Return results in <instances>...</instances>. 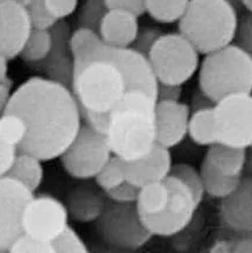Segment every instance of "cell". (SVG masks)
<instances>
[{
	"instance_id": "6da1fadb",
	"label": "cell",
	"mask_w": 252,
	"mask_h": 253,
	"mask_svg": "<svg viewBox=\"0 0 252 253\" xmlns=\"http://www.w3.org/2000/svg\"><path fill=\"white\" fill-rule=\"evenodd\" d=\"M6 112L24 118L27 135L18 152L42 161L60 158L82 126V113L70 87L35 76L12 92Z\"/></svg>"
},
{
	"instance_id": "7a4b0ae2",
	"label": "cell",
	"mask_w": 252,
	"mask_h": 253,
	"mask_svg": "<svg viewBox=\"0 0 252 253\" xmlns=\"http://www.w3.org/2000/svg\"><path fill=\"white\" fill-rule=\"evenodd\" d=\"M72 91L83 115L109 116L125 93L130 91L121 64L111 47L102 40L91 49L74 58Z\"/></svg>"
},
{
	"instance_id": "3957f363",
	"label": "cell",
	"mask_w": 252,
	"mask_h": 253,
	"mask_svg": "<svg viewBox=\"0 0 252 253\" xmlns=\"http://www.w3.org/2000/svg\"><path fill=\"white\" fill-rule=\"evenodd\" d=\"M157 99L130 90L109 113L105 137L114 155L123 161L140 159L157 145Z\"/></svg>"
},
{
	"instance_id": "277c9868",
	"label": "cell",
	"mask_w": 252,
	"mask_h": 253,
	"mask_svg": "<svg viewBox=\"0 0 252 253\" xmlns=\"http://www.w3.org/2000/svg\"><path fill=\"white\" fill-rule=\"evenodd\" d=\"M238 26L237 8L228 0H190L179 21V33L207 55L232 43Z\"/></svg>"
},
{
	"instance_id": "5b68a950",
	"label": "cell",
	"mask_w": 252,
	"mask_h": 253,
	"mask_svg": "<svg viewBox=\"0 0 252 253\" xmlns=\"http://www.w3.org/2000/svg\"><path fill=\"white\" fill-rule=\"evenodd\" d=\"M199 89L214 103L234 93H252V57L240 44L230 43L205 55Z\"/></svg>"
},
{
	"instance_id": "8992f818",
	"label": "cell",
	"mask_w": 252,
	"mask_h": 253,
	"mask_svg": "<svg viewBox=\"0 0 252 253\" xmlns=\"http://www.w3.org/2000/svg\"><path fill=\"white\" fill-rule=\"evenodd\" d=\"M147 57L160 83L182 85L200 68L198 49L179 32L161 35Z\"/></svg>"
},
{
	"instance_id": "52a82bcc",
	"label": "cell",
	"mask_w": 252,
	"mask_h": 253,
	"mask_svg": "<svg viewBox=\"0 0 252 253\" xmlns=\"http://www.w3.org/2000/svg\"><path fill=\"white\" fill-rule=\"evenodd\" d=\"M96 226L103 241L119 250H139L153 237L145 226L135 203L109 200L104 211L96 220Z\"/></svg>"
},
{
	"instance_id": "ba28073f",
	"label": "cell",
	"mask_w": 252,
	"mask_h": 253,
	"mask_svg": "<svg viewBox=\"0 0 252 253\" xmlns=\"http://www.w3.org/2000/svg\"><path fill=\"white\" fill-rule=\"evenodd\" d=\"M112 155L105 134L84 124L60 160L70 176L77 180H89L95 178Z\"/></svg>"
},
{
	"instance_id": "9c48e42d",
	"label": "cell",
	"mask_w": 252,
	"mask_h": 253,
	"mask_svg": "<svg viewBox=\"0 0 252 253\" xmlns=\"http://www.w3.org/2000/svg\"><path fill=\"white\" fill-rule=\"evenodd\" d=\"M165 182L167 183L170 196L164 211L157 215L140 216L152 236L168 238L179 235L188 228L200 204L196 202L189 188L177 177L168 175Z\"/></svg>"
},
{
	"instance_id": "30bf717a",
	"label": "cell",
	"mask_w": 252,
	"mask_h": 253,
	"mask_svg": "<svg viewBox=\"0 0 252 253\" xmlns=\"http://www.w3.org/2000/svg\"><path fill=\"white\" fill-rule=\"evenodd\" d=\"M217 142L240 148L252 146V93H234L214 106Z\"/></svg>"
},
{
	"instance_id": "8fae6325",
	"label": "cell",
	"mask_w": 252,
	"mask_h": 253,
	"mask_svg": "<svg viewBox=\"0 0 252 253\" xmlns=\"http://www.w3.org/2000/svg\"><path fill=\"white\" fill-rule=\"evenodd\" d=\"M68 219L66 204L49 195H33L24 210L22 228L27 235L51 243L67 228Z\"/></svg>"
},
{
	"instance_id": "7c38bea8",
	"label": "cell",
	"mask_w": 252,
	"mask_h": 253,
	"mask_svg": "<svg viewBox=\"0 0 252 253\" xmlns=\"http://www.w3.org/2000/svg\"><path fill=\"white\" fill-rule=\"evenodd\" d=\"M34 193L11 176L0 177V252H8L24 233V210Z\"/></svg>"
},
{
	"instance_id": "4fadbf2b",
	"label": "cell",
	"mask_w": 252,
	"mask_h": 253,
	"mask_svg": "<svg viewBox=\"0 0 252 253\" xmlns=\"http://www.w3.org/2000/svg\"><path fill=\"white\" fill-rule=\"evenodd\" d=\"M32 29L27 8L15 0H0V55L8 60L20 56Z\"/></svg>"
},
{
	"instance_id": "5bb4252c",
	"label": "cell",
	"mask_w": 252,
	"mask_h": 253,
	"mask_svg": "<svg viewBox=\"0 0 252 253\" xmlns=\"http://www.w3.org/2000/svg\"><path fill=\"white\" fill-rule=\"evenodd\" d=\"M219 218L229 232L237 237L252 236V176H242L238 187L221 200Z\"/></svg>"
},
{
	"instance_id": "9a60e30c",
	"label": "cell",
	"mask_w": 252,
	"mask_h": 253,
	"mask_svg": "<svg viewBox=\"0 0 252 253\" xmlns=\"http://www.w3.org/2000/svg\"><path fill=\"white\" fill-rule=\"evenodd\" d=\"M50 32L53 37V47L46 60L37 64V67L46 74L47 79L72 89L75 63L70 51L69 41L73 32L64 20L57 21Z\"/></svg>"
},
{
	"instance_id": "2e32d148",
	"label": "cell",
	"mask_w": 252,
	"mask_h": 253,
	"mask_svg": "<svg viewBox=\"0 0 252 253\" xmlns=\"http://www.w3.org/2000/svg\"><path fill=\"white\" fill-rule=\"evenodd\" d=\"M157 144L164 147H175L188 135L190 108L181 102L159 100L156 105Z\"/></svg>"
},
{
	"instance_id": "e0dca14e",
	"label": "cell",
	"mask_w": 252,
	"mask_h": 253,
	"mask_svg": "<svg viewBox=\"0 0 252 253\" xmlns=\"http://www.w3.org/2000/svg\"><path fill=\"white\" fill-rule=\"evenodd\" d=\"M173 167L168 148L157 144L150 153L133 161H124L126 180L138 188L148 183L164 181Z\"/></svg>"
},
{
	"instance_id": "ac0fdd59",
	"label": "cell",
	"mask_w": 252,
	"mask_h": 253,
	"mask_svg": "<svg viewBox=\"0 0 252 253\" xmlns=\"http://www.w3.org/2000/svg\"><path fill=\"white\" fill-rule=\"evenodd\" d=\"M138 18L134 13L125 9H109L99 26L101 40L111 47H131L140 28Z\"/></svg>"
},
{
	"instance_id": "d6986e66",
	"label": "cell",
	"mask_w": 252,
	"mask_h": 253,
	"mask_svg": "<svg viewBox=\"0 0 252 253\" xmlns=\"http://www.w3.org/2000/svg\"><path fill=\"white\" fill-rule=\"evenodd\" d=\"M109 199L101 188L80 186L67 197L66 207L69 217L79 223L96 222L104 211Z\"/></svg>"
},
{
	"instance_id": "ffe728a7",
	"label": "cell",
	"mask_w": 252,
	"mask_h": 253,
	"mask_svg": "<svg viewBox=\"0 0 252 253\" xmlns=\"http://www.w3.org/2000/svg\"><path fill=\"white\" fill-rule=\"evenodd\" d=\"M247 152L248 148L215 142L208 146L205 160L222 174L228 176H243Z\"/></svg>"
},
{
	"instance_id": "44dd1931",
	"label": "cell",
	"mask_w": 252,
	"mask_h": 253,
	"mask_svg": "<svg viewBox=\"0 0 252 253\" xmlns=\"http://www.w3.org/2000/svg\"><path fill=\"white\" fill-rule=\"evenodd\" d=\"M7 176H11L35 193L43 180L42 160L28 153L18 152Z\"/></svg>"
},
{
	"instance_id": "7402d4cb",
	"label": "cell",
	"mask_w": 252,
	"mask_h": 253,
	"mask_svg": "<svg viewBox=\"0 0 252 253\" xmlns=\"http://www.w3.org/2000/svg\"><path fill=\"white\" fill-rule=\"evenodd\" d=\"M200 174H201L205 194L219 200L230 195L242 180V176H228V175L222 174L221 171L210 166L206 160L202 162Z\"/></svg>"
},
{
	"instance_id": "603a6c76",
	"label": "cell",
	"mask_w": 252,
	"mask_h": 253,
	"mask_svg": "<svg viewBox=\"0 0 252 253\" xmlns=\"http://www.w3.org/2000/svg\"><path fill=\"white\" fill-rule=\"evenodd\" d=\"M169 196V189L165 180L158 181L139 188L135 204L140 215H157L167 207Z\"/></svg>"
},
{
	"instance_id": "cb8c5ba5",
	"label": "cell",
	"mask_w": 252,
	"mask_h": 253,
	"mask_svg": "<svg viewBox=\"0 0 252 253\" xmlns=\"http://www.w3.org/2000/svg\"><path fill=\"white\" fill-rule=\"evenodd\" d=\"M188 135L196 145L208 146L217 142L214 108L190 112Z\"/></svg>"
},
{
	"instance_id": "d4e9b609",
	"label": "cell",
	"mask_w": 252,
	"mask_h": 253,
	"mask_svg": "<svg viewBox=\"0 0 252 253\" xmlns=\"http://www.w3.org/2000/svg\"><path fill=\"white\" fill-rule=\"evenodd\" d=\"M190 0H145V13L160 24L179 22Z\"/></svg>"
},
{
	"instance_id": "484cf974",
	"label": "cell",
	"mask_w": 252,
	"mask_h": 253,
	"mask_svg": "<svg viewBox=\"0 0 252 253\" xmlns=\"http://www.w3.org/2000/svg\"><path fill=\"white\" fill-rule=\"evenodd\" d=\"M51 47H53V37H51L50 29L49 31L32 29L20 57L26 63L37 66L46 60L50 53Z\"/></svg>"
},
{
	"instance_id": "4316f807",
	"label": "cell",
	"mask_w": 252,
	"mask_h": 253,
	"mask_svg": "<svg viewBox=\"0 0 252 253\" xmlns=\"http://www.w3.org/2000/svg\"><path fill=\"white\" fill-rule=\"evenodd\" d=\"M27 135V125L24 118L15 113L6 112L0 117V139L6 144L19 147Z\"/></svg>"
},
{
	"instance_id": "83f0119b",
	"label": "cell",
	"mask_w": 252,
	"mask_h": 253,
	"mask_svg": "<svg viewBox=\"0 0 252 253\" xmlns=\"http://www.w3.org/2000/svg\"><path fill=\"white\" fill-rule=\"evenodd\" d=\"M95 180L97 187L101 188L103 191H108L119 186L126 181L124 161L117 155H112L110 160L104 165V167L96 175Z\"/></svg>"
},
{
	"instance_id": "f1b7e54d",
	"label": "cell",
	"mask_w": 252,
	"mask_h": 253,
	"mask_svg": "<svg viewBox=\"0 0 252 253\" xmlns=\"http://www.w3.org/2000/svg\"><path fill=\"white\" fill-rule=\"evenodd\" d=\"M108 11L105 0H85L79 12V27L91 29L98 33L99 26Z\"/></svg>"
},
{
	"instance_id": "f546056e",
	"label": "cell",
	"mask_w": 252,
	"mask_h": 253,
	"mask_svg": "<svg viewBox=\"0 0 252 253\" xmlns=\"http://www.w3.org/2000/svg\"><path fill=\"white\" fill-rule=\"evenodd\" d=\"M169 175H173V176H175L182 181L193 193L196 202L199 204L201 203V201L203 200V195H205V189H203L201 174H200L199 170H196L190 165L177 164L173 165Z\"/></svg>"
},
{
	"instance_id": "4dcf8cb0",
	"label": "cell",
	"mask_w": 252,
	"mask_h": 253,
	"mask_svg": "<svg viewBox=\"0 0 252 253\" xmlns=\"http://www.w3.org/2000/svg\"><path fill=\"white\" fill-rule=\"evenodd\" d=\"M55 253H86L88 246L69 224L51 242Z\"/></svg>"
},
{
	"instance_id": "1f68e13d",
	"label": "cell",
	"mask_w": 252,
	"mask_h": 253,
	"mask_svg": "<svg viewBox=\"0 0 252 253\" xmlns=\"http://www.w3.org/2000/svg\"><path fill=\"white\" fill-rule=\"evenodd\" d=\"M99 41H101V37L97 32H93L88 28L79 27L75 32H73L69 41L73 57H79L86 53Z\"/></svg>"
},
{
	"instance_id": "d6a6232c",
	"label": "cell",
	"mask_w": 252,
	"mask_h": 253,
	"mask_svg": "<svg viewBox=\"0 0 252 253\" xmlns=\"http://www.w3.org/2000/svg\"><path fill=\"white\" fill-rule=\"evenodd\" d=\"M11 253H55L53 244L40 241L27 233L19 236L9 248Z\"/></svg>"
},
{
	"instance_id": "836d02e7",
	"label": "cell",
	"mask_w": 252,
	"mask_h": 253,
	"mask_svg": "<svg viewBox=\"0 0 252 253\" xmlns=\"http://www.w3.org/2000/svg\"><path fill=\"white\" fill-rule=\"evenodd\" d=\"M27 11L28 14H30L33 29L49 31L59 21L48 11L46 4H44V0H33L30 7L27 8Z\"/></svg>"
},
{
	"instance_id": "e575fe53",
	"label": "cell",
	"mask_w": 252,
	"mask_h": 253,
	"mask_svg": "<svg viewBox=\"0 0 252 253\" xmlns=\"http://www.w3.org/2000/svg\"><path fill=\"white\" fill-rule=\"evenodd\" d=\"M164 33L159 28L156 27H144L139 28L137 38L132 44L131 48H133L139 53H141L145 56H147L152 47L154 46L158 39H159Z\"/></svg>"
},
{
	"instance_id": "d590c367",
	"label": "cell",
	"mask_w": 252,
	"mask_h": 253,
	"mask_svg": "<svg viewBox=\"0 0 252 253\" xmlns=\"http://www.w3.org/2000/svg\"><path fill=\"white\" fill-rule=\"evenodd\" d=\"M104 193L106 194V197L112 202L135 203L139 194V188L126 180L119 186L112 188L108 191H104Z\"/></svg>"
},
{
	"instance_id": "8d00e7d4",
	"label": "cell",
	"mask_w": 252,
	"mask_h": 253,
	"mask_svg": "<svg viewBox=\"0 0 252 253\" xmlns=\"http://www.w3.org/2000/svg\"><path fill=\"white\" fill-rule=\"evenodd\" d=\"M48 11L56 20H64L76 11L79 0H44Z\"/></svg>"
},
{
	"instance_id": "74e56055",
	"label": "cell",
	"mask_w": 252,
	"mask_h": 253,
	"mask_svg": "<svg viewBox=\"0 0 252 253\" xmlns=\"http://www.w3.org/2000/svg\"><path fill=\"white\" fill-rule=\"evenodd\" d=\"M238 44L243 47L252 57V14H248L240 21L237 37Z\"/></svg>"
},
{
	"instance_id": "f35d334b",
	"label": "cell",
	"mask_w": 252,
	"mask_h": 253,
	"mask_svg": "<svg viewBox=\"0 0 252 253\" xmlns=\"http://www.w3.org/2000/svg\"><path fill=\"white\" fill-rule=\"evenodd\" d=\"M18 154V148L6 144L0 139V177L6 176L11 169L14 159Z\"/></svg>"
},
{
	"instance_id": "ab89813d",
	"label": "cell",
	"mask_w": 252,
	"mask_h": 253,
	"mask_svg": "<svg viewBox=\"0 0 252 253\" xmlns=\"http://www.w3.org/2000/svg\"><path fill=\"white\" fill-rule=\"evenodd\" d=\"M105 4L109 9H125L138 17L145 14V0H105Z\"/></svg>"
},
{
	"instance_id": "60d3db41",
	"label": "cell",
	"mask_w": 252,
	"mask_h": 253,
	"mask_svg": "<svg viewBox=\"0 0 252 253\" xmlns=\"http://www.w3.org/2000/svg\"><path fill=\"white\" fill-rule=\"evenodd\" d=\"M182 96V85H175V84L158 83L157 90V102L164 100V102H180Z\"/></svg>"
},
{
	"instance_id": "b9f144b4",
	"label": "cell",
	"mask_w": 252,
	"mask_h": 253,
	"mask_svg": "<svg viewBox=\"0 0 252 253\" xmlns=\"http://www.w3.org/2000/svg\"><path fill=\"white\" fill-rule=\"evenodd\" d=\"M215 104L211 99L209 98L206 93H203L201 90L199 89V91L193 96L192 103H190L189 108H190V112H195L198 110H202V109H208V108H214Z\"/></svg>"
},
{
	"instance_id": "7bdbcfd3",
	"label": "cell",
	"mask_w": 252,
	"mask_h": 253,
	"mask_svg": "<svg viewBox=\"0 0 252 253\" xmlns=\"http://www.w3.org/2000/svg\"><path fill=\"white\" fill-rule=\"evenodd\" d=\"M12 85L13 82L9 79L5 82H0V117L5 113L9 99H11Z\"/></svg>"
},
{
	"instance_id": "ee69618b",
	"label": "cell",
	"mask_w": 252,
	"mask_h": 253,
	"mask_svg": "<svg viewBox=\"0 0 252 253\" xmlns=\"http://www.w3.org/2000/svg\"><path fill=\"white\" fill-rule=\"evenodd\" d=\"M235 253H252V236L238 237L234 239Z\"/></svg>"
},
{
	"instance_id": "f6af8a7d",
	"label": "cell",
	"mask_w": 252,
	"mask_h": 253,
	"mask_svg": "<svg viewBox=\"0 0 252 253\" xmlns=\"http://www.w3.org/2000/svg\"><path fill=\"white\" fill-rule=\"evenodd\" d=\"M211 253H230L234 252V239H218L210 246Z\"/></svg>"
},
{
	"instance_id": "bcb514c9",
	"label": "cell",
	"mask_w": 252,
	"mask_h": 253,
	"mask_svg": "<svg viewBox=\"0 0 252 253\" xmlns=\"http://www.w3.org/2000/svg\"><path fill=\"white\" fill-rule=\"evenodd\" d=\"M8 58L0 55V82H5L8 80Z\"/></svg>"
},
{
	"instance_id": "7dc6e473",
	"label": "cell",
	"mask_w": 252,
	"mask_h": 253,
	"mask_svg": "<svg viewBox=\"0 0 252 253\" xmlns=\"http://www.w3.org/2000/svg\"><path fill=\"white\" fill-rule=\"evenodd\" d=\"M248 173V176H252V150L250 153L247 152V159H245L243 174Z\"/></svg>"
},
{
	"instance_id": "c3c4849f",
	"label": "cell",
	"mask_w": 252,
	"mask_h": 253,
	"mask_svg": "<svg viewBox=\"0 0 252 253\" xmlns=\"http://www.w3.org/2000/svg\"><path fill=\"white\" fill-rule=\"evenodd\" d=\"M241 4L248 9L250 14H252V0H241Z\"/></svg>"
},
{
	"instance_id": "681fc988",
	"label": "cell",
	"mask_w": 252,
	"mask_h": 253,
	"mask_svg": "<svg viewBox=\"0 0 252 253\" xmlns=\"http://www.w3.org/2000/svg\"><path fill=\"white\" fill-rule=\"evenodd\" d=\"M15 1H17L18 4H20L22 7L28 8L31 6L32 2H33V0H15Z\"/></svg>"
},
{
	"instance_id": "f907efd6",
	"label": "cell",
	"mask_w": 252,
	"mask_h": 253,
	"mask_svg": "<svg viewBox=\"0 0 252 253\" xmlns=\"http://www.w3.org/2000/svg\"><path fill=\"white\" fill-rule=\"evenodd\" d=\"M228 1H229V2H231V4L234 5L235 7L237 8V9L240 8L241 6H242V4H241V0H228Z\"/></svg>"
},
{
	"instance_id": "816d5d0a",
	"label": "cell",
	"mask_w": 252,
	"mask_h": 253,
	"mask_svg": "<svg viewBox=\"0 0 252 253\" xmlns=\"http://www.w3.org/2000/svg\"><path fill=\"white\" fill-rule=\"evenodd\" d=\"M250 148H251V150H252V146H251V147H250Z\"/></svg>"
}]
</instances>
